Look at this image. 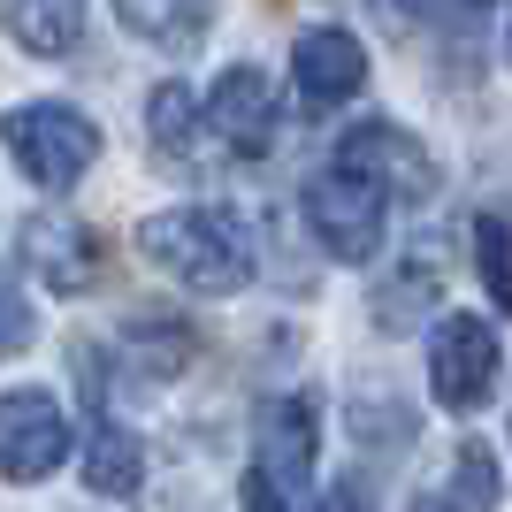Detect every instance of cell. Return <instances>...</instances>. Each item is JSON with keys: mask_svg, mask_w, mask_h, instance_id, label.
<instances>
[{"mask_svg": "<svg viewBox=\"0 0 512 512\" xmlns=\"http://www.w3.org/2000/svg\"><path fill=\"white\" fill-rule=\"evenodd\" d=\"M138 253L199 299H237L253 283V230L230 207H161L138 222Z\"/></svg>", "mask_w": 512, "mask_h": 512, "instance_id": "obj_1", "label": "cell"}, {"mask_svg": "<svg viewBox=\"0 0 512 512\" xmlns=\"http://www.w3.org/2000/svg\"><path fill=\"white\" fill-rule=\"evenodd\" d=\"M0 138H8V161H16L39 192H77L85 169L100 161V123L77 115V107H62V100L16 107V115L0 123Z\"/></svg>", "mask_w": 512, "mask_h": 512, "instance_id": "obj_2", "label": "cell"}, {"mask_svg": "<svg viewBox=\"0 0 512 512\" xmlns=\"http://www.w3.org/2000/svg\"><path fill=\"white\" fill-rule=\"evenodd\" d=\"M383 207L390 199L367 184L360 169H344V161H329V169L306 176V222H314V245L329 260H375V245H383Z\"/></svg>", "mask_w": 512, "mask_h": 512, "instance_id": "obj_3", "label": "cell"}, {"mask_svg": "<svg viewBox=\"0 0 512 512\" xmlns=\"http://www.w3.org/2000/svg\"><path fill=\"white\" fill-rule=\"evenodd\" d=\"M314 459H321V398L314 390H283L253 428V482L276 490L283 505H299L314 490Z\"/></svg>", "mask_w": 512, "mask_h": 512, "instance_id": "obj_4", "label": "cell"}, {"mask_svg": "<svg viewBox=\"0 0 512 512\" xmlns=\"http://www.w3.org/2000/svg\"><path fill=\"white\" fill-rule=\"evenodd\" d=\"M497 367H505V344H497L490 321L474 314H444L436 337H428V390L444 413H482L497 390Z\"/></svg>", "mask_w": 512, "mask_h": 512, "instance_id": "obj_5", "label": "cell"}, {"mask_svg": "<svg viewBox=\"0 0 512 512\" xmlns=\"http://www.w3.org/2000/svg\"><path fill=\"white\" fill-rule=\"evenodd\" d=\"M69 459V413L54 390H0V474L8 482H46Z\"/></svg>", "mask_w": 512, "mask_h": 512, "instance_id": "obj_6", "label": "cell"}, {"mask_svg": "<svg viewBox=\"0 0 512 512\" xmlns=\"http://www.w3.org/2000/svg\"><path fill=\"white\" fill-rule=\"evenodd\" d=\"M16 253H23V268H31L54 299H85L92 283H100L107 245H100L92 222H77V214H39V222L16 230Z\"/></svg>", "mask_w": 512, "mask_h": 512, "instance_id": "obj_7", "label": "cell"}, {"mask_svg": "<svg viewBox=\"0 0 512 512\" xmlns=\"http://www.w3.org/2000/svg\"><path fill=\"white\" fill-rule=\"evenodd\" d=\"M337 161H344V169H360L383 199H436V161H428V146H421V138H406L398 123L344 130Z\"/></svg>", "mask_w": 512, "mask_h": 512, "instance_id": "obj_8", "label": "cell"}, {"mask_svg": "<svg viewBox=\"0 0 512 512\" xmlns=\"http://www.w3.org/2000/svg\"><path fill=\"white\" fill-rule=\"evenodd\" d=\"M291 85H299V107L306 115H329V107H344L352 92L367 85V54L352 31H337V23H314V31H299V46H291Z\"/></svg>", "mask_w": 512, "mask_h": 512, "instance_id": "obj_9", "label": "cell"}, {"mask_svg": "<svg viewBox=\"0 0 512 512\" xmlns=\"http://www.w3.org/2000/svg\"><path fill=\"white\" fill-rule=\"evenodd\" d=\"M207 130L237 153V161H260L268 138H276V85H268L253 62L222 69L214 92H207Z\"/></svg>", "mask_w": 512, "mask_h": 512, "instance_id": "obj_10", "label": "cell"}, {"mask_svg": "<svg viewBox=\"0 0 512 512\" xmlns=\"http://www.w3.org/2000/svg\"><path fill=\"white\" fill-rule=\"evenodd\" d=\"M497 459H490V444L474 436V444H459L451 451V474L436 482V490H413L406 497V512H497Z\"/></svg>", "mask_w": 512, "mask_h": 512, "instance_id": "obj_11", "label": "cell"}, {"mask_svg": "<svg viewBox=\"0 0 512 512\" xmlns=\"http://www.w3.org/2000/svg\"><path fill=\"white\" fill-rule=\"evenodd\" d=\"M115 16L130 39L161 46V54H192L214 23V0H115Z\"/></svg>", "mask_w": 512, "mask_h": 512, "instance_id": "obj_12", "label": "cell"}, {"mask_svg": "<svg viewBox=\"0 0 512 512\" xmlns=\"http://www.w3.org/2000/svg\"><path fill=\"white\" fill-rule=\"evenodd\" d=\"M138 482H146V444L130 436L123 421H92L85 428V490L92 497H138Z\"/></svg>", "mask_w": 512, "mask_h": 512, "instance_id": "obj_13", "label": "cell"}, {"mask_svg": "<svg viewBox=\"0 0 512 512\" xmlns=\"http://www.w3.org/2000/svg\"><path fill=\"white\" fill-rule=\"evenodd\" d=\"M0 23L23 54H69L85 31V0H0Z\"/></svg>", "mask_w": 512, "mask_h": 512, "instance_id": "obj_14", "label": "cell"}, {"mask_svg": "<svg viewBox=\"0 0 512 512\" xmlns=\"http://www.w3.org/2000/svg\"><path fill=\"white\" fill-rule=\"evenodd\" d=\"M123 360H130L138 383H176V375L199 360V337L184 329V321H130L123 329Z\"/></svg>", "mask_w": 512, "mask_h": 512, "instance_id": "obj_15", "label": "cell"}, {"mask_svg": "<svg viewBox=\"0 0 512 512\" xmlns=\"http://www.w3.org/2000/svg\"><path fill=\"white\" fill-rule=\"evenodd\" d=\"M467 245H474V276H482L490 306H497V314H512V214L482 207L467 222Z\"/></svg>", "mask_w": 512, "mask_h": 512, "instance_id": "obj_16", "label": "cell"}, {"mask_svg": "<svg viewBox=\"0 0 512 512\" xmlns=\"http://www.w3.org/2000/svg\"><path fill=\"white\" fill-rule=\"evenodd\" d=\"M436 291H444V276H436V253L406 260V268H398V276L375 291V321H383V329H413V321L436 306Z\"/></svg>", "mask_w": 512, "mask_h": 512, "instance_id": "obj_17", "label": "cell"}, {"mask_svg": "<svg viewBox=\"0 0 512 512\" xmlns=\"http://www.w3.org/2000/svg\"><path fill=\"white\" fill-rule=\"evenodd\" d=\"M146 138H153V153H169V161H184L192 153V138H199V100L184 85H161L146 100Z\"/></svg>", "mask_w": 512, "mask_h": 512, "instance_id": "obj_18", "label": "cell"}, {"mask_svg": "<svg viewBox=\"0 0 512 512\" xmlns=\"http://www.w3.org/2000/svg\"><path fill=\"white\" fill-rule=\"evenodd\" d=\"M31 337H39V314H31V299H23V283L0 268V360L31 352Z\"/></svg>", "mask_w": 512, "mask_h": 512, "instance_id": "obj_19", "label": "cell"}, {"mask_svg": "<svg viewBox=\"0 0 512 512\" xmlns=\"http://www.w3.org/2000/svg\"><path fill=\"white\" fill-rule=\"evenodd\" d=\"M283 512H367V490H352V482H329L314 505H283Z\"/></svg>", "mask_w": 512, "mask_h": 512, "instance_id": "obj_20", "label": "cell"}, {"mask_svg": "<svg viewBox=\"0 0 512 512\" xmlns=\"http://www.w3.org/2000/svg\"><path fill=\"white\" fill-rule=\"evenodd\" d=\"M367 8L383 16V31H398V39H406L413 23H421V8H428V0H367Z\"/></svg>", "mask_w": 512, "mask_h": 512, "instance_id": "obj_21", "label": "cell"}, {"mask_svg": "<svg viewBox=\"0 0 512 512\" xmlns=\"http://www.w3.org/2000/svg\"><path fill=\"white\" fill-rule=\"evenodd\" d=\"M505 62H512V23H505Z\"/></svg>", "mask_w": 512, "mask_h": 512, "instance_id": "obj_22", "label": "cell"}]
</instances>
